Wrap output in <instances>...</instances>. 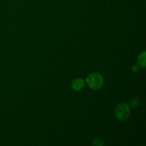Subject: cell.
<instances>
[{
    "instance_id": "5",
    "label": "cell",
    "mask_w": 146,
    "mask_h": 146,
    "mask_svg": "<svg viewBox=\"0 0 146 146\" xmlns=\"http://www.w3.org/2000/svg\"><path fill=\"white\" fill-rule=\"evenodd\" d=\"M139 104H140V102L139 101H138V98H133L131 102V106L132 107H133V108H136V107H138V106H139Z\"/></svg>"
},
{
    "instance_id": "7",
    "label": "cell",
    "mask_w": 146,
    "mask_h": 146,
    "mask_svg": "<svg viewBox=\"0 0 146 146\" xmlns=\"http://www.w3.org/2000/svg\"><path fill=\"white\" fill-rule=\"evenodd\" d=\"M138 69H139V68H138V66L137 65L133 66L132 70L134 71V72H137V71H138Z\"/></svg>"
},
{
    "instance_id": "2",
    "label": "cell",
    "mask_w": 146,
    "mask_h": 146,
    "mask_svg": "<svg viewBox=\"0 0 146 146\" xmlns=\"http://www.w3.org/2000/svg\"><path fill=\"white\" fill-rule=\"evenodd\" d=\"M131 113L130 106L127 104L123 103L119 104L115 108V115L117 118L120 121H125L128 119Z\"/></svg>"
},
{
    "instance_id": "3",
    "label": "cell",
    "mask_w": 146,
    "mask_h": 146,
    "mask_svg": "<svg viewBox=\"0 0 146 146\" xmlns=\"http://www.w3.org/2000/svg\"><path fill=\"white\" fill-rule=\"evenodd\" d=\"M84 84H85V81L82 78H76L75 80H74L72 82V88H74L76 91H79V90L82 89L83 87L84 86Z\"/></svg>"
},
{
    "instance_id": "6",
    "label": "cell",
    "mask_w": 146,
    "mask_h": 146,
    "mask_svg": "<svg viewBox=\"0 0 146 146\" xmlns=\"http://www.w3.org/2000/svg\"><path fill=\"white\" fill-rule=\"evenodd\" d=\"M104 145V143H103L102 140L101 139H96L94 140V143H93V145H98L101 146Z\"/></svg>"
},
{
    "instance_id": "1",
    "label": "cell",
    "mask_w": 146,
    "mask_h": 146,
    "mask_svg": "<svg viewBox=\"0 0 146 146\" xmlns=\"http://www.w3.org/2000/svg\"><path fill=\"white\" fill-rule=\"evenodd\" d=\"M88 86L93 90H98L104 86V79L102 75L98 73H91L87 76L86 79Z\"/></svg>"
},
{
    "instance_id": "4",
    "label": "cell",
    "mask_w": 146,
    "mask_h": 146,
    "mask_svg": "<svg viewBox=\"0 0 146 146\" xmlns=\"http://www.w3.org/2000/svg\"><path fill=\"white\" fill-rule=\"evenodd\" d=\"M145 54H146L145 51H143L141 54H139V56L138 57V61H137L138 65L140 66L143 67V68H144L145 66Z\"/></svg>"
}]
</instances>
